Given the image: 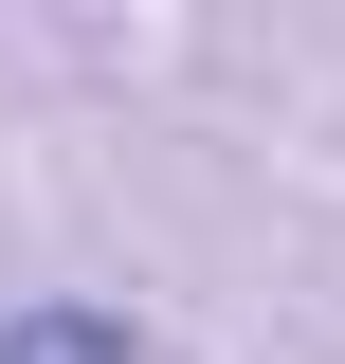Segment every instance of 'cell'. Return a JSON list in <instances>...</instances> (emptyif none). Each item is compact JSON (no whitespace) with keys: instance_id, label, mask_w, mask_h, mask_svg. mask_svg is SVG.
Instances as JSON below:
<instances>
[{"instance_id":"1","label":"cell","mask_w":345,"mask_h":364,"mask_svg":"<svg viewBox=\"0 0 345 364\" xmlns=\"http://www.w3.org/2000/svg\"><path fill=\"white\" fill-rule=\"evenodd\" d=\"M0 364H146V328H128V310H73V291H37V310L0 328Z\"/></svg>"}]
</instances>
